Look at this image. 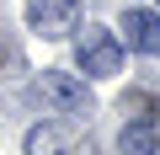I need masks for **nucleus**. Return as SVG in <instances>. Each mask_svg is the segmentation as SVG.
<instances>
[{
    "label": "nucleus",
    "mask_w": 160,
    "mask_h": 155,
    "mask_svg": "<svg viewBox=\"0 0 160 155\" xmlns=\"http://www.w3.org/2000/svg\"><path fill=\"white\" fill-rule=\"evenodd\" d=\"M75 59H80V70L91 75V80H107V75H118L123 70V43L107 32V27H86L80 32V43H75Z\"/></svg>",
    "instance_id": "nucleus-1"
},
{
    "label": "nucleus",
    "mask_w": 160,
    "mask_h": 155,
    "mask_svg": "<svg viewBox=\"0 0 160 155\" xmlns=\"http://www.w3.org/2000/svg\"><path fill=\"white\" fill-rule=\"evenodd\" d=\"M75 16H80V0H27V27L38 38L75 32Z\"/></svg>",
    "instance_id": "nucleus-2"
},
{
    "label": "nucleus",
    "mask_w": 160,
    "mask_h": 155,
    "mask_svg": "<svg viewBox=\"0 0 160 155\" xmlns=\"http://www.w3.org/2000/svg\"><path fill=\"white\" fill-rule=\"evenodd\" d=\"M38 91L59 112H86V102H91L86 96V80H80V75H64V70H43L38 75Z\"/></svg>",
    "instance_id": "nucleus-3"
},
{
    "label": "nucleus",
    "mask_w": 160,
    "mask_h": 155,
    "mask_svg": "<svg viewBox=\"0 0 160 155\" xmlns=\"http://www.w3.org/2000/svg\"><path fill=\"white\" fill-rule=\"evenodd\" d=\"M123 38H128L133 54L160 59V16L155 11H123Z\"/></svg>",
    "instance_id": "nucleus-4"
},
{
    "label": "nucleus",
    "mask_w": 160,
    "mask_h": 155,
    "mask_svg": "<svg viewBox=\"0 0 160 155\" xmlns=\"http://www.w3.org/2000/svg\"><path fill=\"white\" fill-rule=\"evenodd\" d=\"M123 155H155L160 150V112H144V118H128L123 134H118Z\"/></svg>",
    "instance_id": "nucleus-5"
},
{
    "label": "nucleus",
    "mask_w": 160,
    "mask_h": 155,
    "mask_svg": "<svg viewBox=\"0 0 160 155\" xmlns=\"http://www.w3.org/2000/svg\"><path fill=\"white\" fill-rule=\"evenodd\" d=\"M64 150H69V134L53 128V123H38L27 134V155H64Z\"/></svg>",
    "instance_id": "nucleus-6"
}]
</instances>
